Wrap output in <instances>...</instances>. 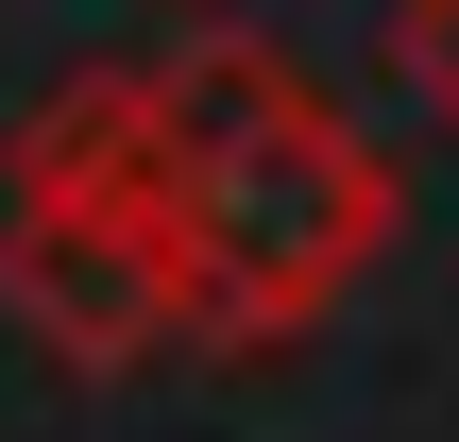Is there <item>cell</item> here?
Segmentation results:
<instances>
[{"label":"cell","instance_id":"7a4b0ae2","mask_svg":"<svg viewBox=\"0 0 459 442\" xmlns=\"http://www.w3.org/2000/svg\"><path fill=\"white\" fill-rule=\"evenodd\" d=\"M0 307H17L68 375H119V358L204 341L187 238H170L153 204H85V187H17V204H0Z\"/></svg>","mask_w":459,"mask_h":442},{"label":"cell","instance_id":"6da1fadb","mask_svg":"<svg viewBox=\"0 0 459 442\" xmlns=\"http://www.w3.org/2000/svg\"><path fill=\"white\" fill-rule=\"evenodd\" d=\"M119 187L187 238V290H204V341H221V358L324 324V307L392 256V170H375V136H358L273 34H187V51L119 68Z\"/></svg>","mask_w":459,"mask_h":442},{"label":"cell","instance_id":"3957f363","mask_svg":"<svg viewBox=\"0 0 459 442\" xmlns=\"http://www.w3.org/2000/svg\"><path fill=\"white\" fill-rule=\"evenodd\" d=\"M409 68H426V102L459 119V0H409Z\"/></svg>","mask_w":459,"mask_h":442}]
</instances>
